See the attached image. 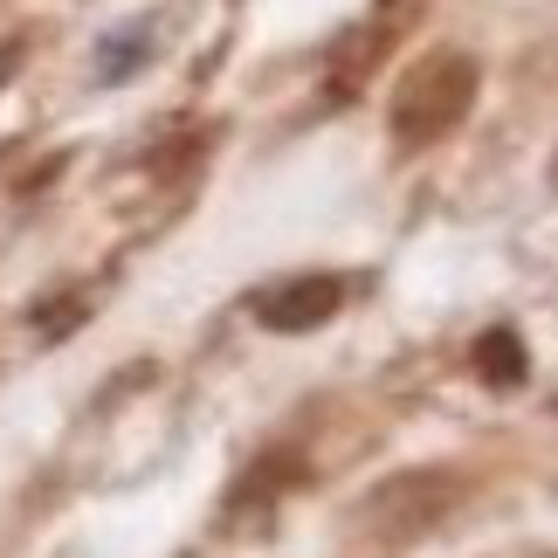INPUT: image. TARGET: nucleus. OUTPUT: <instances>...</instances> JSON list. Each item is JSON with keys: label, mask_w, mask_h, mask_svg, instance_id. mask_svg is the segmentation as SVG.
<instances>
[{"label": "nucleus", "mask_w": 558, "mask_h": 558, "mask_svg": "<svg viewBox=\"0 0 558 558\" xmlns=\"http://www.w3.org/2000/svg\"><path fill=\"white\" fill-rule=\"evenodd\" d=\"M296 476H304V462H296L290 448H283V456H263V469L242 483V497H276V489H290Z\"/></svg>", "instance_id": "obj_5"}, {"label": "nucleus", "mask_w": 558, "mask_h": 558, "mask_svg": "<svg viewBox=\"0 0 558 558\" xmlns=\"http://www.w3.org/2000/svg\"><path fill=\"white\" fill-rule=\"evenodd\" d=\"M476 90H483V62H476V56H462V49H435V56H421L414 70L393 83L386 124H393V138H400V145L448 138L469 111H476Z\"/></svg>", "instance_id": "obj_1"}, {"label": "nucleus", "mask_w": 558, "mask_h": 558, "mask_svg": "<svg viewBox=\"0 0 558 558\" xmlns=\"http://www.w3.org/2000/svg\"><path fill=\"white\" fill-rule=\"evenodd\" d=\"M248 311H255V325H263V331L304 338V331L331 325V317L345 311V276H325V269H317V276H283V283L255 290Z\"/></svg>", "instance_id": "obj_3"}, {"label": "nucleus", "mask_w": 558, "mask_h": 558, "mask_svg": "<svg viewBox=\"0 0 558 558\" xmlns=\"http://www.w3.org/2000/svg\"><path fill=\"white\" fill-rule=\"evenodd\" d=\"M551 186H558V159H551Z\"/></svg>", "instance_id": "obj_7"}, {"label": "nucleus", "mask_w": 558, "mask_h": 558, "mask_svg": "<svg viewBox=\"0 0 558 558\" xmlns=\"http://www.w3.org/2000/svg\"><path fill=\"white\" fill-rule=\"evenodd\" d=\"M21 62V41H0V83H8V70Z\"/></svg>", "instance_id": "obj_6"}, {"label": "nucleus", "mask_w": 558, "mask_h": 558, "mask_svg": "<svg viewBox=\"0 0 558 558\" xmlns=\"http://www.w3.org/2000/svg\"><path fill=\"white\" fill-rule=\"evenodd\" d=\"M469 366H476V379H483V386H497V393H510V386H524V373H531V352H524V338L510 331V325H497V331H483V338H476Z\"/></svg>", "instance_id": "obj_4"}, {"label": "nucleus", "mask_w": 558, "mask_h": 558, "mask_svg": "<svg viewBox=\"0 0 558 558\" xmlns=\"http://www.w3.org/2000/svg\"><path fill=\"white\" fill-rule=\"evenodd\" d=\"M456 504H462V476H448V469H407V476H386L379 489L359 497V518L379 538H421Z\"/></svg>", "instance_id": "obj_2"}, {"label": "nucleus", "mask_w": 558, "mask_h": 558, "mask_svg": "<svg viewBox=\"0 0 558 558\" xmlns=\"http://www.w3.org/2000/svg\"><path fill=\"white\" fill-rule=\"evenodd\" d=\"M551 414H558V393H551Z\"/></svg>", "instance_id": "obj_8"}]
</instances>
